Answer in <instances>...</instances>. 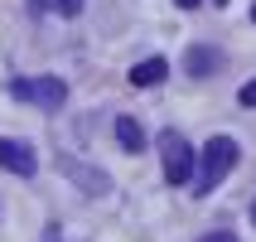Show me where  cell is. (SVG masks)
<instances>
[{
	"instance_id": "obj_1",
	"label": "cell",
	"mask_w": 256,
	"mask_h": 242,
	"mask_svg": "<svg viewBox=\"0 0 256 242\" xmlns=\"http://www.w3.org/2000/svg\"><path fill=\"white\" fill-rule=\"evenodd\" d=\"M194 165H198V174L188 179V184H194V194H213V189L232 174V165H237V141L213 136V141L198 150V160H194Z\"/></svg>"
},
{
	"instance_id": "obj_2",
	"label": "cell",
	"mask_w": 256,
	"mask_h": 242,
	"mask_svg": "<svg viewBox=\"0 0 256 242\" xmlns=\"http://www.w3.org/2000/svg\"><path fill=\"white\" fill-rule=\"evenodd\" d=\"M160 160H164V179L170 184H188L194 179V145L179 131H164L160 136Z\"/></svg>"
},
{
	"instance_id": "obj_3",
	"label": "cell",
	"mask_w": 256,
	"mask_h": 242,
	"mask_svg": "<svg viewBox=\"0 0 256 242\" xmlns=\"http://www.w3.org/2000/svg\"><path fill=\"white\" fill-rule=\"evenodd\" d=\"M10 92L20 102H34V107H44V112H58L63 102H68V87L58 83V78H14Z\"/></svg>"
},
{
	"instance_id": "obj_4",
	"label": "cell",
	"mask_w": 256,
	"mask_h": 242,
	"mask_svg": "<svg viewBox=\"0 0 256 242\" xmlns=\"http://www.w3.org/2000/svg\"><path fill=\"white\" fill-rule=\"evenodd\" d=\"M0 170H10V174H34V170H39V155H34L24 141H0Z\"/></svg>"
},
{
	"instance_id": "obj_5",
	"label": "cell",
	"mask_w": 256,
	"mask_h": 242,
	"mask_svg": "<svg viewBox=\"0 0 256 242\" xmlns=\"http://www.w3.org/2000/svg\"><path fill=\"white\" fill-rule=\"evenodd\" d=\"M218 68H222V54L208 49V44H194V49L184 54V73L188 78H213Z\"/></svg>"
},
{
	"instance_id": "obj_6",
	"label": "cell",
	"mask_w": 256,
	"mask_h": 242,
	"mask_svg": "<svg viewBox=\"0 0 256 242\" xmlns=\"http://www.w3.org/2000/svg\"><path fill=\"white\" fill-rule=\"evenodd\" d=\"M164 73H170L164 58H145V63L130 68V87H155V83H164Z\"/></svg>"
},
{
	"instance_id": "obj_7",
	"label": "cell",
	"mask_w": 256,
	"mask_h": 242,
	"mask_svg": "<svg viewBox=\"0 0 256 242\" xmlns=\"http://www.w3.org/2000/svg\"><path fill=\"white\" fill-rule=\"evenodd\" d=\"M116 141H121V150L140 155V150H145V131H140V121H136V116H121V121H116Z\"/></svg>"
},
{
	"instance_id": "obj_8",
	"label": "cell",
	"mask_w": 256,
	"mask_h": 242,
	"mask_svg": "<svg viewBox=\"0 0 256 242\" xmlns=\"http://www.w3.org/2000/svg\"><path fill=\"white\" fill-rule=\"evenodd\" d=\"M39 10H54V15H82L87 0H34Z\"/></svg>"
},
{
	"instance_id": "obj_9",
	"label": "cell",
	"mask_w": 256,
	"mask_h": 242,
	"mask_svg": "<svg viewBox=\"0 0 256 242\" xmlns=\"http://www.w3.org/2000/svg\"><path fill=\"white\" fill-rule=\"evenodd\" d=\"M242 107H256V83H246V87H242Z\"/></svg>"
},
{
	"instance_id": "obj_10",
	"label": "cell",
	"mask_w": 256,
	"mask_h": 242,
	"mask_svg": "<svg viewBox=\"0 0 256 242\" xmlns=\"http://www.w3.org/2000/svg\"><path fill=\"white\" fill-rule=\"evenodd\" d=\"M198 242H237L232 232H208V237H198Z\"/></svg>"
},
{
	"instance_id": "obj_11",
	"label": "cell",
	"mask_w": 256,
	"mask_h": 242,
	"mask_svg": "<svg viewBox=\"0 0 256 242\" xmlns=\"http://www.w3.org/2000/svg\"><path fill=\"white\" fill-rule=\"evenodd\" d=\"M174 5H179V10H198L203 0H174Z\"/></svg>"
},
{
	"instance_id": "obj_12",
	"label": "cell",
	"mask_w": 256,
	"mask_h": 242,
	"mask_svg": "<svg viewBox=\"0 0 256 242\" xmlns=\"http://www.w3.org/2000/svg\"><path fill=\"white\" fill-rule=\"evenodd\" d=\"M252 223H256V203H252Z\"/></svg>"
},
{
	"instance_id": "obj_13",
	"label": "cell",
	"mask_w": 256,
	"mask_h": 242,
	"mask_svg": "<svg viewBox=\"0 0 256 242\" xmlns=\"http://www.w3.org/2000/svg\"><path fill=\"white\" fill-rule=\"evenodd\" d=\"M213 5H228V0H213Z\"/></svg>"
},
{
	"instance_id": "obj_14",
	"label": "cell",
	"mask_w": 256,
	"mask_h": 242,
	"mask_svg": "<svg viewBox=\"0 0 256 242\" xmlns=\"http://www.w3.org/2000/svg\"><path fill=\"white\" fill-rule=\"evenodd\" d=\"M252 20H256V5H252Z\"/></svg>"
}]
</instances>
